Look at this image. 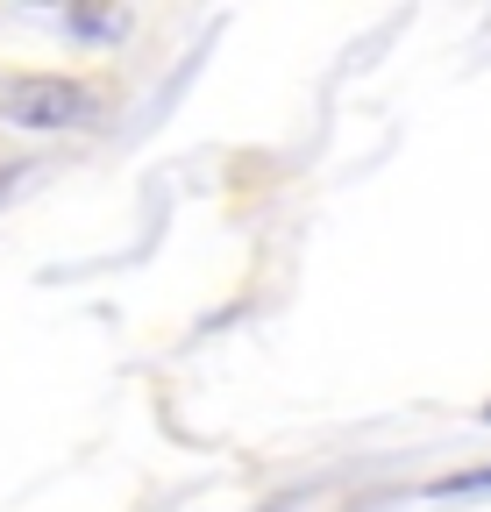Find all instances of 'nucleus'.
I'll return each instance as SVG.
<instances>
[{
    "label": "nucleus",
    "instance_id": "obj_1",
    "mask_svg": "<svg viewBox=\"0 0 491 512\" xmlns=\"http://www.w3.org/2000/svg\"><path fill=\"white\" fill-rule=\"evenodd\" d=\"M0 114L15 128H79V121L100 114V93L79 86V79H57V72H29L0 93Z\"/></svg>",
    "mask_w": 491,
    "mask_h": 512
},
{
    "label": "nucleus",
    "instance_id": "obj_2",
    "mask_svg": "<svg viewBox=\"0 0 491 512\" xmlns=\"http://www.w3.org/2000/svg\"><path fill=\"white\" fill-rule=\"evenodd\" d=\"M477 491H491V470H456L435 484V498H477Z\"/></svg>",
    "mask_w": 491,
    "mask_h": 512
},
{
    "label": "nucleus",
    "instance_id": "obj_3",
    "mask_svg": "<svg viewBox=\"0 0 491 512\" xmlns=\"http://www.w3.org/2000/svg\"><path fill=\"white\" fill-rule=\"evenodd\" d=\"M484 420H491V406H484Z\"/></svg>",
    "mask_w": 491,
    "mask_h": 512
}]
</instances>
